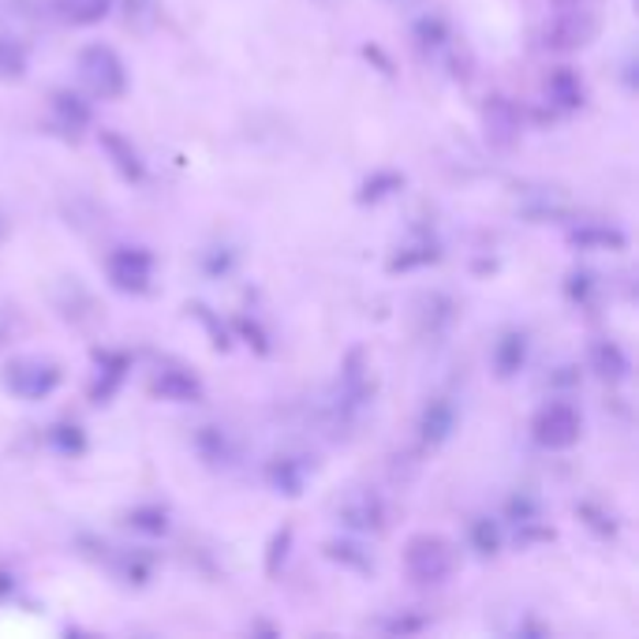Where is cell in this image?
<instances>
[{
  "label": "cell",
  "mask_w": 639,
  "mask_h": 639,
  "mask_svg": "<svg viewBox=\"0 0 639 639\" xmlns=\"http://www.w3.org/2000/svg\"><path fill=\"white\" fill-rule=\"evenodd\" d=\"M587 363H591V371L598 374L603 382L609 385H621L628 382V374H632V360H628V352L617 341H595L591 344V352H587Z\"/></svg>",
  "instance_id": "16"
},
{
  "label": "cell",
  "mask_w": 639,
  "mask_h": 639,
  "mask_svg": "<svg viewBox=\"0 0 639 639\" xmlns=\"http://www.w3.org/2000/svg\"><path fill=\"white\" fill-rule=\"evenodd\" d=\"M131 371V360L124 352H98V378L90 385V400L93 404H109L117 397V389L124 385Z\"/></svg>",
  "instance_id": "17"
},
{
  "label": "cell",
  "mask_w": 639,
  "mask_h": 639,
  "mask_svg": "<svg viewBox=\"0 0 639 639\" xmlns=\"http://www.w3.org/2000/svg\"><path fill=\"white\" fill-rule=\"evenodd\" d=\"M124 520H128L131 531L150 535V539H157V535L168 531V513L162 509V505H139V509H131Z\"/></svg>",
  "instance_id": "25"
},
{
  "label": "cell",
  "mask_w": 639,
  "mask_h": 639,
  "mask_svg": "<svg viewBox=\"0 0 639 639\" xmlns=\"http://www.w3.org/2000/svg\"><path fill=\"white\" fill-rule=\"evenodd\" d=\"M49 441H53L56 453H64V456H79L82 449H87L82 427H75V422H56V427L49 430Z\"/></svg>",
  "instance_id": "30"
},
{
  "label": "cell",
  "mask_w": 639,
  "mask_h": 639,
  "mask_svg": "<svg viewBox=\"0 0 639 639\" xmlns=\"http://www.w3.org/2000/svg\"><path fill=\"white\" fill-rule=\"evenodd\" d=\"M565 293H569L572 304L591 307L595 304V296H598V280H595V274H587V269H576V274H569Z\"/></svg>",
  "instance_id": "31"
},
{
  "label": "cell",
  "mask_w": 639,
  "mask_h": 639,
  "mask_svg": "<svg viewBox=\"0 0 639 639\" xmlns=\"http://www.w3.org/2000/svg\"><path fill=\"white\" fill-rule=\"evenodd\" d=\"M528 333L524 329H505L502 337L494 341V352H491V363H494V374L497 378H516V374L524 371V363H528Z\"/></svg>",
  "instance_id": "14"
},
{
  "label": "cell",
  "mask_w": 639,
  "mask_h": 639,
  "mask_svg": "<svg viewBox=\"0 0 639 639\" xmlns=\"http://www.w3.org/2000/svg\"><path fill=\"white\" fill-rule=\"evenodd\" d=\"M326 558L329 561H341V565H348V569H360V572L374 569V558L360 547V542H344V539L326 542Z\"/></svg>",
  "instance_id": "28"
},
{
  "label": "cell",
  "mask_w": 639,
  "mask_h": 639,
  "mask_svg": "<svg viewBox=\"0 0 639 639\" xmlns=\"http://www.w3.org/2000/svg\"><path fill=\"white\" fill-rule=\"evenodd\" d=\"M404 187V176L400 173H389V168H382V173H374L371 180H363V187H360V202L366 206V202H385V199H393Z\"/></svg>",
  "instance_id": "26"
},
{
  "label": "cell",
  "mask_w": 639,
  "mask_h": 639,
  "mask_svg": "<svg viewBox=\"0 0 639 639\" xmlns=\"http://www.w3.org/2000/svg\"><path fill=\"white\" fill-rule=\"evenodd\" d=\"M106 274L117 293L143 296L154 285V255L146 247H117L106 258Z\"/></svg>",
  "instance_id": "6"
},
{
  "label": "cell",
  "mask_w": 639,
  "mask_h": 639,
  "mask_svg": "<svg viewBox=\"0 0 639 639\" xmlns=\"http://www.w3.org/2000/svg\"><path fill=\"white\" fill-rule=\"evenodd\" d=\"M438 258H441L438 243H430V240H419V243H408V247H400L397 255L389 258V269H393V274H408V269L434 266Z\"/></svg>",
  "instance_id": "23"
},
{
  "label": "cell",
  "mask_w": 639,
  "mask_h": 639,
  "mask_svg": "<svg viewBox=\"0 0 639 639\" xmlns=\"http://www.w3.org/2000/svg\"><path fill=\"white\" fill-rule=\"evenodd\" d=\"M337 520H341L352 535H378L385 531V524H389V509H385V502L378 494L352 491L341 505H337Z\"/></svg>",
  "instance_id": "7"
},
{
  "label": "cell",
  "mask_w": 639,
  "mask_h": 639,
  "mask_svg": "<svg viewBox=\"0 0 639 639\" xmlns=\"http://www.w3.org/2000/svg\"><path fill=\"white\" fill-rule=\"evenodd\" d=\"M411 37H416V45L422 53H441L453 45V31H449V23L441 15H422L416 19V26H411Z\"/></svg>",
  "instance_id": "22"
},
{
  "label": "cell",
  "mask_w": 639,
  "mask_h": 639,
  "mask_svg": "<svg viewBox=\"0 0 639 639\" xmlns=\"http://www.w3.org/2000/svg\"><path fill=\"white\" fill-rule=\"evenodd\" d=\"M293 542H296L293 524H285V528L274 531V539H269V550H266V576H277V572L285 569L288 553H293Z\"/></svg>",
  "instance_id": "29"
},
{
  "label": "cell",
  "mask_w": 639,
  "mask_h": 639,
  "mask_svg": "<svg viewBox=\"0 0 639 639\" xmlns=\"http://www.w3.org/2000/svg\"><path fill=\"white\" fill-rule=\"evenodd\" d=\"M598 34V12L595 8H565L558 4V12L542 26V45L553 53H576L584 45L595 42Z\"/></svg>",
  "instance_id": "5"
},
{
  "label": "cell",
  "mask_w": 639,
  "mask_h": 639,
  "mask_svg": "<svg viewBox=\"0 0 639 639\" xmlns=\"http://www.w3.org/2000/svg\"><path fill=\"white\" fill-rule=\"evenodd\" d=\"M404 569H408V580H416L422 587H438L453 576L456 569V553L441 535H416L404 547Z\"/></svg>",
  "instance_id": "2"
},
{
  "label": "cell",
  "mask_w": 639,
  "mask_h": 639,
  "mask_svg": "<svg viewBox=\"0 0 639 639\" xmlns=\"http://www.w3.org/2000/svg\"><path fill=\"white\" fill-rule=\"evenodd\" d=\"M584 434V416L576 411V404L569 400H550L535 411L531 419V438L539 449H550V453H565Z\"/></svg>",
  "instance_id": "3"
},
{
  "label": "cell",
  "mask_w": 639,
  "mask_h": 639,
  "mask_svg": "<svg viewBox=\"0 0 639 639\" xmlns=\"http://www.w3.org/2000/svg\"><path fill=\"white\" fill-rule=\"evenodd\" d=\"M505 516L513 520L516 528V539L520 542H542V539H553V531L542 524V505L539 497L531 494H516L509 497V505H505Z\"/></svg>",
  "instance_id": "11"
},
{
  "label": "cell",
  "mask_w": 639,
  "mask_h": 639,
  "mask_svg": "<svg viewBox=\"0 0 639 639\" xmlns=\"http://www.w3.org/2000/svg\"><path fill=\"white\" fill-rule=\"evenodd\" d=\"M576 513H580V516H587V524H591V528H595L598 535H614V531H617V524H614V520L606 524V513H603V509H595V505H580Z\"/></svg>",
  "instance_id": "34"
},
{
  "label": "cell",
  "mask_w": 639,
  "mask_h": 639,
  "mask_svg": "<svg viewBox=\"0 0 639 639\" xmlns=\"http://www.w3.org/2000/svg\"><path fill=\"white\" fill-rule=\"evenodd\" d=\"M98 143H101V150L109 154L112 168H117V173L124 176L128 184H143L146 162H143V154H139V150L131 146V139H124L120 131H101Z\"/></svg>",
  "instance_id": "15"
},
{
  "label": "cell",
  "mask_w": 639,
  "mask_h": 639,
  "mask_svg": "<svg viewBox=\"0 0 639 639\" xmlns=\"http://www.w3.org/2000/svg\"><path fill=\"white\" fill-rule=\"evenodd\" d=\"M150 393L168 404H195V400H202V382L195 378L187 366L165 363V366H157L154 378H150Z\"/></svg>",
  "instance_id": "9"
},
{
  "label": "cell",
  "mask_w": 639,
  "mask_h": 639,
  "mask_svg": "<svg viewBox=\"0 0 639 639\" xmlns=\"http://www.w3.org/2000/svg\"><path fill=\"white\" fill-rule=\"evenodd\" d=\"M0 382H4V389L12 393V397L26 400V404H37L45 397H53L56 389H60L64 374L60 366L53 360H37V355H26V360H12L4 366V374H0Z\"/></svg>",
  "instance_id": "4"
},
{
  "label": "cell",
  "mask_w": 639,
  "mask_h": 639,
  "mask_svg": "<svg viewBox=\"0 0 639 639\" xmlns=\"http://www.w3.org/2000/svg\"><path fill=\"white\" fill-rule=\"evenodd\" d=\"M542 93H547V106L558 112H580L587 101V87L580 79L576 68L561 64V68H550V75L542 79Z\"/></svg>",
  "instance_id": "10"
},
{
  "label": "cell",
  "mask_w": 639,
  "mask_h": 639,
  "mask_svg": "<svg viewBox=\"0 0 639 639\" xmlns=\"http://www.w3.org/2000/svg\"><path fill=\"white\" fill-rule=\"evenodd\" d=\"M26 49L15 37H0V82H19L26 75Z\"/></svg>",
  "instance_id": "27"
},
{
  "label": "cell",
  "mask_w": 639,
  "mask_h": 639,
  "mask_svg": "<svg viewBox=\"0 0 639 639\" xmlns=\"http://www.w3.org/2000/svg\"><path fill=\"white\" fill-rule=\"evenodd\" d=\"M75 71H79V82L87 87L93 98L101 101H117L124 98L128 90V64L120 60V53L112 45L93 42L79 53L75 60Z\"/></svg>",
  "instance_id": "1"
},
{
  "label": "cell",
  "mask_w": 639,
  "mask_h": 639,
  "mask_svg": "<svg viewBox=\"0 0 639 639\" xmlns=\"http://www.w3.org/2000/svg\"><path fill=\"white\" fill-rule=\"evenodd\" d=\"M483 131L491 139V146H502L509 150L520 143V131H524V117H520V106L505 93H491L483 106Z\"/></svg>",
  "instance_id": "8"
},
{
  "label": "cell",
  "mask_w": 639,
  "mask_h": 639,
  "mask_svg": "<svg viewBox=\"0 0 639 639\" xmlns=\"http://www.w3.org/2000/svg\"><path fill=\"white\" fill-rule=\"evenodd\" d=\"M311 472L315 467L307 464V456H274L266 464V483H269V491L280 497H299Z\"/></svg>",
  "instance_id": "12"
},
{
  "label": "cell",
  "mask_w": 639,
  "mask_h": 639,
  "mask_svg": "<svg viewBox=\"0 0 639 639\" xmlns=\"http://www.w3.org/2000/svg\"><path fill=\"white\" fill-rule=\"evenodd\" d=\"M49 106H53L56 124H60L64 131H71V135H79V131H87L93 124L90 101L82 98V93H75V90H53Z\"/></svg>",
  "instance_id": "19"
},
{
  "label": "cell",
  "mask_w": 639,
  "mask_h": 639,
  "mask_svg": "<svg viewBox=\"0 0 639 639\" xmlns=\"http://www.w3.org/2000/svg\"><path fill=\"white\" fill-rule=\"evenodd\" d=\"M53 12L71 26H98L112 15V0H53Z\"/></svg>",
  "instance_id": "21"
},
{
  "label": "cell",
  "mask_w": 639,
  "mask_h": 639,
  "mask_svg": "<svg viewBox=\"0 0 639 639\" xmlns=\"http://www.w3.org/2000/svg\"><path fill=\"white\" fill-rule=\"evenodd\" d=\"M456 419H460L456 404L445 400V397H434L419 416V441L422 445H430V449L445 445V441L453 438V430H456Z\"/></svg>",
  "instance_id": "13"
},
{
  "label": "cell",
  "mask_w": 639,
  "mask_h": 639,
  "mask_svg": "<svg viewBox=\"0 0 639 639\" xmlns=\"http://www.w3.org/2000/svg\"><path fill=\"white\" fill-rule=\"evenodd\" d=\"M195 449H199V456L210 467H229L236 460V441H232V434L224 427H199Z\"/></svg>",
  "instance_id": "20"
},
{
  "label": "cell",
  "mask_w": 639,
  "mask_h": 639,
  "mask_svg": "<svg viewBox=\"0 0 639 639\" xmlns=\"http://www.w3.org/2000/svg\"><path fill=\"white\" fill-rule=\"evenodd\" d=\"M427 322H430V333H434V329H445L449 322H453V299L430 296L427 299Z\"/></svg>",
  "instance_id": "32"
},
{
  "label": "cell",
  "mask_w": 639,
  "mask_h": 639,
  "mask_svg": "<svg viewBox=\"0 0 639 639\" xmlns=\"http://www.w3.org/2000/svg\"><path fill=\"white\" fill-rule=\"evenodd\" d=\"M569 243L580 251H625L628 247V236L617 224H606V221H584L569 232Z\"/></svg>",
  "instance_id": "18"
},
{
  "label": "cell",
  "mask_w": 639,
  "mask_h": 639,
  "mask_svg": "<svg viewBox=\"0 0 639 639\" xmlns=\"http://www.w3.org/2000/svg\"><path fill=\"white\" fill-rule=\"evenodd\" d=\"M430 621L427 617H393V621H385V632L393 636H411V632H422Z\"/></svg>",
  "instance_id": "33"
},
{
  "label": "cell",
  "mask_w": 639,
  "mask_h": 639,
  "mask_svg": "<svg viewBox=\"0 0 639 639\" xmlns=\"http://www.w3.org/2000/svg\"><path fill=\"white\" fill-rule=\"evenodd\" d=\"M467 542H472V550L478 558H494V553L502 550V528H497L491 516H475V520L467 524Z\"/></svg>",
  "instance_id": "24"
}]
</instances>
